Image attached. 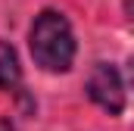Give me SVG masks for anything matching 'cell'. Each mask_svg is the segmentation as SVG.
I'll use <instances>...</instances> for the list:
<instances>
[{"mask_svg": "<svg viewBox=\"0 0 134 131\" xmlns=\"http://www.w3.org/2000/svg\"><path fill=\"white\" fill-rule=\"evenodd\" d=\"M28 44H31L34 63L41 69H47V72H66V69H72L75 34H72V25H69V19L63 13L44 9L31 25Z\"/></svg>", "mask_w": 134, "mask_h": 131, "instance_id": "6da1fadb", "label": "cell"}, {"mask_svg": "<svg viewBox=\"0 0 134 131\" xmlns=\"http://www.w3.org/2000/svg\"><path fill=\"white\" fill-rule=\"evenodd\" d=\"M87 97L97 106H103L109 116H119L125 109V84L119 69L109 63H97L94 72L87 75Z\"/></svg>", "mask_w": 134, "mask_h": 131, "instance_id": "7a4b0ae2", "label": "cell"}, {"mask_svg": "<svg viewBox=\"0 0 134 131\" xmlns=\"http://www.w3.org/2000/svg\"><path fill=\"white\" fill-rule=\"evenodd\" d=\"M19 78H22V69H19L16 50L0 41V88H16Z\"/></svg>", "mask_w": 134, "mask_h": 131, "instance_id": "3957f363", "label": "cell"}, {"mask_svg": "<svg viewBox=\"0 0 134 131\" xmlns=\"http://www.w3.org/2000/svg\"><path fill=\"white\" fill-rule=\"evenodd\" d=\"M0 131H16V128H13L9 122H3V119H0Z\"/></svg>", "mask_w": 134, "mask_h": 131, "instance_id": "277c9868", "label": "cell"}]
</instances>
